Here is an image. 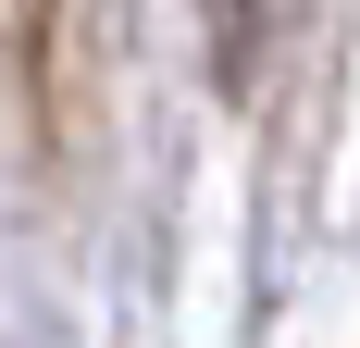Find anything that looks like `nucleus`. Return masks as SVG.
<instances>
[{"mask_svg":"<svg viewBox=\"0 0 360 348\" xmlns=\"http://www.w3.org/2000/svg\"><path fill=\"white\" fill-rule=\"evenodd\" d=\"M50 25H63V0H0V63L25 75V87L50 75Z\"/></svg>","mask_w":360,"mask_h":348,"instance_id":"nucleus-1","label":"nucleus"}]
</instances>
